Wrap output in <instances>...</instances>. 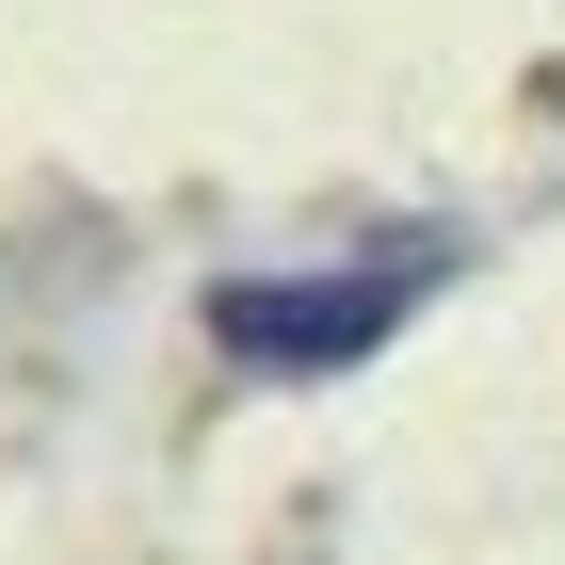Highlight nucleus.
<instances>
[{"mask_svg":"<svg viewBox=\"0 0 565 565\" xmlns=\"http://www.w3.org/2000/svg\"><path fill=\"white\" fill-rule=\"evenodd\" d=\"M452 275V243H404V259H340V275H226L211 291V340L243 355V372H291V388H323V372H355V355H388V323Z\"/></svg>","mask_w":565,"mask_h":565,"instance_id":"1","label":"nucleus"}]
</instances>
